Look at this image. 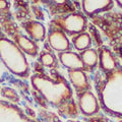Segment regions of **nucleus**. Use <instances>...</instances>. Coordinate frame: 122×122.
<instances>
[{"instance_id": "f257e3e1", "label": "nucleus", "mask_w": 122, "mask_h": 122, "mask_svg": "<svg viewBox=\"0 0 122 122\" xmlns=\"http://www.w3.org/2000/svg\"><path fill=\"white\" fill-rule=\"evenodd\" d=\"M32 83L42 96L54 106L62 104L71 97V89L67 82L61 78L52 81L45 76L35 75L32 77Z\"/></svg>"}, {"instance_id": "f03ea898", "label": "nucleus", "mask_w": 122, "mask_h": 122, "mask_svg": "<svg viewBox=\"0 0 122 122\" xmlns=\"http://www.w3.org/2000/svg\"><path fill=\"white\" fill-rule=\"evenodd\" d=\"M0 58L10 72L18 76L29 74L30 66L20 47L6 38L0 40Z\"/></svg>"}, {"instance_id": "7ed1b4c3", "label": "nucleus", "mask_w": 122, "mask_h": 122, "mask_svg": "<svg viewBox=\"0 0 122 122\" xmlns=\"http://www.w3.org/2000/svg\"><path fill=\"white\" fill-rule=\"evenodd\" d=\"M59 24L64 32L72 36L83 33L86 28V18L81 13H70L61 18Z\"/></svg>"}, {"instance_id": "20e7f679", "label": "nucleus", "mask_w": 122, "mask_h": 122, "mask_svg": "<svg viewBox=\"0 0 122 122\" xmlns=\"http://www.w3.org/2000/svg\"><path fill=\"white\" fill-rule=\"evenodd\" d=\"M78 105L81 113L86 116H93L99 111V102L95 95L90 91H86L79 94Z\"/></svg>"}, {"instance_id": "39448f33", "label": "nucleus", "mask_w": 122, "mask_h": 122, "mask_svg": "<svg viewBox=\"0 0 122 122\" xmlns=\"http://www.w3.org/2000/svg\"><path fill=\"white\" fill-rule=\"evenodd\" d=\"M48 42L50 47L57 52L70 51V42L65 33L61 30H51L48 35Z\"/></svg>"}, {"instance_id": "423d86ee", "label": "nucleus", "mask_w": 122, "mask_h": 122, "mask_svg": "<svg viewBox=\"0 0 122 122\" xmlns=\"http://www.w3.org/2000/svg\"><path fill=\"white\" fill-rule=\"evenodd\" d=\"M114 2L111 0H83L81 2L83 12L87 15H94L110 10Z\"/></svg>"}, {"instance_id": "0eeeda50", "label": "nucleus", "mask_w": 122, "mask_h": 122, "mask_svg": "<svg viewBox=\"0 0 122 122\" xmlns=\"http://www.w3.org/2000/svg\"><path fill=\"white\" fill-rule=\"evenodd\" d=\"M61 64L68 68V70H85V65L82 63L81 57L79 54L72 51L61 52L58 54Z\"/></svg>"}, {"instance_id": "6e6552de", "label": "nucleus", "mask_w": 122, "mask_h": 122, "mask_svg": "<svg viewBox=\"0 0 122 122\" xmlns=\"http://www.w3.org/2000/svg\"><path fill=\"white\" fill-rule=\"evenodd\" d=\"M99 65L103 71L109 73V72H112L117 69L118 62L111 51H109L106 48H103L99 53Z\"/></svg>"}, {"instance_id": "1a4fd4ad", "label": "nucleus", "mask_w": 122, "mask_h": 122, "mask_svg": "<svg viewBox=\"0 0 122 122\" xmlns=\"http://www.w3.org/2000/svg\"><path fill=\"white\" fill-rule=\"evenodd\" d=\"M68 77L71 85L78 92H86L89 89V81L83 70H68Z\"/></svg>"}, {"instance_id": "9d476101", "label": "nucleus", "mask_w": 122, "mask_h": 122, "mask_svg": "<svg viewBox=\"0 0 122 122\" xmlns=\"http://www.w3.org/2000/svg\"><path fill=\"white\" fill-rule=\"evenodd\" d=\"M25 30L33 41H43L46 37V29L40 21H30L25 25Z\"/></svg>"}, {"instance_id": "9b49d317", "label": "nucleus", "mask_w": 122, "mask_h": 122, "mask_svg": "<svg viewBox=\"0 0 122 122\" xmlns=\"http://www.w3.org/2000/svg\"><path fill=\"white\" fill-rule=\"evenodd\" d=\"M15 39H16L17 46L24 53H26V54L32 55V56L37 55L38 46L32 39H30V38L25 37L24 35H17L15 37Z\"/></svg>"}, {"instance_id": "f8f14e48", "label": "nucleus", "mask_w": 122, "mask_h": 122, "mask_svg": "<svg viewBox=\"0 0 122 122\" xmlns=\"http://www.w3.org/2000/svg\"><path fill=\"white\" fill-rule=\"evenodd\" d=\"M82 63L85 65L86 69H94L98 65L99 62V54L94 49H87L86 51H82L81 54Z\"/></svg>"}, {"instance_id": "ddd939ff", "label": "nucleus", "mask_w": 122, "mask_h": 122, "mask_svg": "<svg viewBox=\"0 0 122 122\" xmlns=\"http://www.w3.org/2000/svg\"><path fill=\"white\" fill-rule=\"evenodd\" d=\"M72 45L77 51H86L92 45V38L87 33H81L72 38Z\"/></svg>"}, {"instance_id": "4468645a", "label": "nucleus", "mask_w": 122, "mask_h": 122, "mask_svg": "<svg viewBox=\"0 0 122 122\" xmlns=\"http://www.w3.org/2000/svg\"><path fill=\"white\" fill-rule=\"evenodd\" d=\"M40 61H41V63L46 67H53L56 63L54 55L51 54V53H49V52H43L42 53V54L40 55Z\"/></svg>"}, {"instance_id": "2eb2a0df", "label": "nucleus", "mask_w": 122, "mask_h": 122, "mask_svg": "<svg viewBox=\"0 0 122 122\" xmlns=\"http://www.w3.org/2000/svg\"><path fill=\"white\" fill-rule=\"evenodd\" d=\"M7 5H8V3H7L6 1H0V9H4V8H6Z\"/></svg>"}, {"instance_id": "dca6fc26", "label": "nucleus", "mask_w": 122, "mask_h": 122, "mask_svg": "<svg viewBox=\"0 0 122 122\" xmlns=\"http://www.w3.org/2000/svg\"><path fill=\"white\" fill-rule=\"evenodd\" d=\"M116 3L118 4V6L121 7V8H122V1H116Z\"/></svg>"}, {"instance_id": "f3484780", "label": "nucleus", "mask_w": 122, "mask_h": 122, "mask_svg": "<svg viewBox=\"0 0 122 122\" xmlns=\"http://www.w3.org/2000/svg\"><path fill=\"white\" fill-rule=\"evenodd\" d=\"M2 38H3V37H2V32H1V29H0V40H1Z\"/></svg>"}]
</instances>
